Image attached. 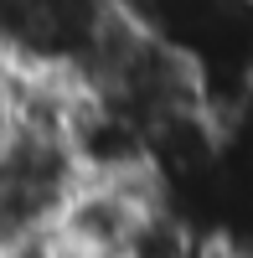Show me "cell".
I'll use <instances>...</instances> for the list:
<instances>
[{
  "label": "cell",
  "mask_w": 253,
  "mask_h": 258,
  "mask_svg": "<svg viewBox=\"0 0 253 258\" xmlns=\"http://www.w3.org/2000/svg\"><path fill=\"white\" fill-rule=\"evenodd\" d=\"M160 186L155 176H130V181H109V176H83L73 186V197L62 202L52 232L62 238L68 253H88V258H124L140 217L155 207Z\"/></svg>",
  "instance_id": "6da1fadb"
},
{
  "label": "cell",
  "mask_w": 253,
  "mask_h": 258,
  "mask_svg": "<svg viewBox=\"0 0 253 258\" xmlns=\"http://www.w3.org/2000/svg\"><path fill=\"white\" fill-rule=\"evenodd\" d=\"M68 150L83 176H109V181L150 176V119L135 114L124 98L83 83L68 119Z\"/></svg>",
  "instance_id": "7a4b0ae2"
},
{
  "label": "cell",
  "mask_w": 253,
  "mask_h": 258,
  "mask_svg": "<svg viewBox=\"0 0 253 258\" xmlns=\"http://www.w3.org/2000/svg\"><path fill=\"white\" fill-rule=\"evenodd\" d=\"M68 258H88V253H68Z\"/></svg>",
  "instance_id": "3957f363"
}]
</instances>
